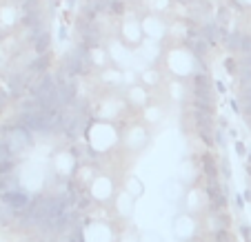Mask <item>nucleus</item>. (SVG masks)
<instances>
[{
  "label": "nucleus",
  "mask_w": 251,
  "mask_h": 242,
  "mask_svg": "<svg viewBox=\"0 0 251 242\" xmlns=\"http://www.w3.org/2000/svg\"><path fill=\"white\" fill-rule=\"evenodd\" d=\"M142 9H145V14H165L167 9L171 7V0H140Z\"/></svg>",
  "instance_id": "obj_7"
},
{
  "label": "nucleus",
  "mask_w": 251,
  "mask_h": 242,
  "mask_svg": "<svg viewBox=\"0 0 251 242\" xmlns=\"http://www.w3.org/2000/svg\"><path fill=\"white\" fill-rule=\"evenodd\" d=\"M9 189H16V178L11 173L0 176V191H9Z\"/></svg>",
  "instance_id": "obj_9"
},
{
  "label": "nucleus",
  "mask_w": 251,
  "mask_h": 242,
  "mask_svg": "<svg viewBox=\"0 0 251 242\" xmlns=\"http://www.w3.org/2000/svg\"><path fill=\"white\" fill-rule=\"evenodd\" d=\"M129 98H131L133 102H138V105H140V102H145V100H147V91L142 89V87H131V89H129Z\"/></svg>",
  "instance_id": "obj_8"
},
{
  "label": "nucleus",
  "mask_w": 251,
  "mask_h": 242,
  "mask_svg": "<svg viewBox=\"0 0 251 242\" xmlns=\"http://www.w3.org/2000/svg\"><path fill=\"white\" fill-rule=\"evenodd\" d=\"M0 202L7 204V207L14 209V211H23V209H27V204L31 202V198H29L27 191H23V189L16 187V189L2 191V194H0Z\"/></svg>",
  "instance_id": "obj_4"
},
{
  "label": "nucleus",
  "mask_w": 251,
  "mask_h": 242,
  "mask_svg": "<svg viewBox=\"0 0 251 242\" xmlns=\"http://www.w3.org/2000/svg\"><path fill=\"white\" fill-rule=\"evenodd\" d=\"M0 140L9 147V151L14 153V156L16 153H20V151H27V149L33 145L31 131H27L25 127H20L18 122L11 124V127H7L5 131L0 133Z\"/></svg>",
  "instance_id": "obj_2"
},
{
  "label": "nucleus",
  "mask_w": 251,
  "mask_h": 242,
  "mask_svg": "<svg viewBox=\"0 0 251 242\" xmlns=\"http://www.w3.org/2000/svg\"><path fill=\"white\" fill-rule=\"evenodd\" d=\"M87 58H89L91 67H104L109 65V51L104 45H94V47H87Z\"/></svg>",
  "instance_id": "obj_5"
},
{
  "label": "nucleus",
  "mask_w": 251,
  "mask_h": 242,
  "mask_svg": "<svg viewBox=\"0 0 251 242\" xmlns=\"http://www.w3.org/2000/svg\"><path fill=\"white\" fill-rule=\"evenodd\" d=\"M18 2H20V0H14V5H18Z\"/></svg>",
  "instance_id": "obj_12"
},
{
  "label": "nucleus",
  "mask_w": 251,
  "mask_h": 242,
  "mask_svg": "<svg viewBox=\"0 0 251 242\" xmlns=\"http://www.w3.org/2000/svg\"><path fill=\"white\" fill-rule=\"evenodd\" d=\"M182 2H187V0H182Z\"/></svg>",
  "instance_id": "obj_13"
},
{
  "label": "nucleus",
  "mask_w": 251,
  "mask_h": 242,
  "mask_svg": "<svg viewBox=\"0 0 251 242\" xmlns=\"http://www.w3.org/2000/svg\"><path fill=\"white\" fill-rule=\"evenodd\" d=\"M116 38L120 45H125L127 49H138L145 40L140 29V18L138 16H123L118 24V31H116Z\"/></svg>",
  "instance_id": "obj_1"
},
{
  "label": "nucleus",
  "mask_w": 251,
  "mask_h": 242,
  "mask_svg": "<svg viewBox=\"0 0 251 242\" xmlns=\"http://www.w3.org/2000/svg\"><path fill=\"white\" fill-rule=\"evenodd\" d=\"M0 23H2L5 29L18 27V9H16V5L0 7Z\"/></svg>",
  "instance_id": "obj_6"
},
{
  "label": "nucleus",
  "mask_w": 251,
  "mask_h": 242,
  "mask_svg": "<svg viewBox=\"0 0 251 242\" xmlns=\"http://www.w3.org/2000/svg\"><path fill=\"white\" fill-rule=\"evenodd\" d=\"M240 85H242V89H249L251 87V69H240Z\"/></svg>",
  "instance_id": "obj_10"
},
{
  "label": "nucleus",
  "mask_w": 251,
  "mask_h": 242,
  "mask_svg": "<svg viewBox=\"0 0 251 242\" xmlns=\"http://www.w3.org/2000/svg\"><path fill=\"white\" fill-rule=\"evenodd\" d=\"M5 105H7V91L0 87V111L5 109Z\"/></svg>",
  "instance_id": "obj_11"
},
{
  "label": "nucleus",
  "mask_w": 251,
  "mask_h": 242,
  "mask_svg": "<svg viewBox=\"0 0 251 242\" xmlns=\"http://www.w3.org/2000/svg\"><path fill=\"white\" fill-rule=\"evenodd\" d=\"M138 18H140V29H142V36H145V38L158 43V40L169 36V23H167L160 14H142V16H138Z\"/></svg>",
  "instance_id": "obj_3"
}]
</instances>
